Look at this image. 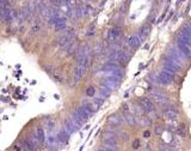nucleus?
I'll use <instances>...</instances> for the list:
<instances>
[{
    "label": "nucleus",
    "instance_id": "obj_1",
    "mask_svg": "<svg viewBox=\"0 0 191 151\" xmlns=\"http://www.w3.org/2000/svg\"><path fill=\"white\" fill-rule=\"evenodd\" d=\"M173 76H175V72L171 71L170 68L167 67H164V70L159 73V76L157 77V80L161 84H170L172 80H173Z\"/></svg>",
    "mask_w": 191,
    "mask_h": 151
},
{
    "label": "nucleus",
    "instance_id": "obj_2",
    "mask_svg": "<svg viewBox=\"0 0 191 151\" xmlns=\"http://www.w3.org/2000/svg\"><path fill=\"white\" fill-rule=\"evenodd\" d=\"M165 67H167V68H170L171 71H173L175 73L177 72V71H179V68L182 67V62L179 61V60H177L175 56H172V55H170L166 60H165Z\"/></svg>",
    "mask_w": 191,
    "mask_h": 151
},
{
    "label": "nucleus",
    "instance_id": "obj_3",
    "mask_svg": "<svg viewBox=\"0 0 191 151\" xmlns=\"http://www.w3.org/2000/svg\"><path fill=\"white\" fill-rule=\"evenodd\" d=\"M101 85L107 86L110 90H116V89H118V86H119V78L110 76L109 78H105V79L101 82Z\"/></svg>",
    "mask_w": 191,
    "mask_h": 151
},
{
    "label": "nucleus",
    "instance_id": "obj_4",
    "mask_svg": "<svg viewBox=\"0 0 191 151\" xmlns=\"http://www.w3.org/2000/svg\"><path fill=\"white\" fill-rule=\"evenodd\" d=\"M74 115H75V116H77V118H78L81 122H86V121L91 118V115H92V114H91V113H90V112H89V110H87V109L83 106V107H79V108L75 110Z\"/></svg>",
    "mask_w": 191,
    "mask_h": 151
},
{
    "label": "nucleus",
    "instance_id": "obj_5",
    "mask_svg": "<svg viewBox=\"0 0 191 151\" xmlns=\"http://www.w3.org/2000/svg\"><path fill=\"white\" fill-rule=\"evenodd\" d=\"M121 37H122V30L119 28H113L107 32V41L110 43H116L117 40H119Z\"/></svg>",
    "mask_w": 191,
    "mask_h": 151
},
{
    "label": "nucleus",
    "instance_id": "obj_6",
    "mask_svg": "<svg viewBox=\"0 0 191 151\" xmlns=\"http://www.w3.org/2000/svg\"><path fill=\"white\" fill-rule=\"evenodd\" d=\"M90 50H91V47L89 44H83L81 47H79L77 49V60H78V64L86 56L90 54Z\"/></svg>",
    "mask_w": 191,
    "mask_h": 151
},
{
    "label": "nucleus",
    "instance_id": "obj_7",
    "mask_svg": "<svg viewBox=\"0 0 191 151\" xmlns=\"http://www.w3.org/2000/svg\"><path fill=\"white\" fill-rule=\"evenodd\" d=\"M128 44H129V47H130L131 49H136V48H139L140 44H141V38H140L137 35H133V36L129 38Z\"/></svg>",
    "mask_w": 191,
    "mask_h": 151
},
{
    "label": "nucleus",
    "instance_id": "obj_8",
    "mask_svg": "<svg viewBox=\"0 0 191 151\" xmlns=\"http://www.w3.org/2000/svg\"><path fill=\"white\" fill-rule=\"evenodd\" d=\"M140 104L142 106V108L143 109H146V110H148V112H153L155 108H154V104H153V102L149 100V98H141L140 100Z\"/></svg>",
    "mask_w": 191,
    "mask_h": 151
},
{
    "label": "nucleus",
    "instance_id": "obj_9",
    "mask_svg": "<svg viewBox=\"0 0 191 151\" xmlns=\"http://www.w3.org/2000/svg\"><path fill=\"white\" fill-rule=\"evenodd\" d=\"M170 54H171L172 56H175L177 60H179L181 62H182V59H185V58H187V56L182 53V50H181L178 47H173V48L170 50Z\"/></svg>",
    "mask_w": 191,
    "mask_h": 151
},
{
    "label": "nucleus",
    "instance_id": "obj_10",
    "mask_svg": "<svg viewBox=\"0 0 191 151\" xmlns=\"http://www.w3.org/2000/svg\"><path fill=\"white\" fill-rule=\"evenodd\" d=\"M109 124L110 125H113V126H119L122 122H123V118L122 116H119V115H117V114H113V115H111V116H109Z\"/></svg>",
    "mask_w": 191,
    "mask_h": 151
},
{
    "label": "nucleus",
    "instance_id": "obj_11",
    "mask_svg": "<svg viewBox=\"0 0 191 151\" xmlns=\"http://www.w3.org/2000/svg\"><path fill=\"white\" fill-rule=\"evenodd\" d=\"M68 134H73L75 131H78V128L72 124V121L69 119H66L65 120V128H63Z\"/></svg>",
    "mask_w": 191,
    "mask_h": 151
},
{
    "label": "nucleus",
    "instance_id": "obj_12",
    "mask_svg": "<svg viewBox=\"0 0 191 151\" xmlns=\"http://www.w3.org/2000/svg\"><path fill=\"white\" fill-rule=\"evenodd\" d=\"M178 48L182 50V53H183L188 59L191 58V46H188V44H184V43L178 42Z\"/></svg>",
    "mask_w": 191,
    "mask_h": 151
},
{
    "label": "nucleus",
    "instance_id": "obj_13",
    "mask_svg": "<svg viewBox=\"0 0 191 151\" xmlns=\"http://www.w3.org/2000/svg\"><path fill=\"white\" fill-rule=\"evenodd\" d=\"M83 104H84V107L91 113V114H93L96 113L97 110H98V106L96 104L95 102L92 101V102H89V101H83Z\"/></svg>",
    "mask_w": 191,
    "mask_h": 151
},
{
    "label": "nucleus",
    "instance_id": "obj_14",
    "mask_svg": "<svg viewBox=\"0 0 191 151\" xmlns=\"http://www.w3.org/2000/svg\"><path fill=\"white\" fill-rule=\"evenodd\" d=\"M123 116H124V120H125V121H127V122H128L131 127H135V126H136V120H135L134 115H133V114H130L128 110H125V112H124V115H123Z\"/></svg>",
    "mask_w": 191,
    "mask_h": 151
},
{
    "label": "nucleus",
    "instance_id": "obj_15",
    "mask_svg": "<svg viewBox=\"0 0 191 151\" xmlns=\"http://www.w3.org/2000/svg\"><path fill=\"white\" fill-rule=\"evenodd\" d=\"M68 139H69V134H68L65 130H62V131H60V132H59V134H57V140H59L60 143H62V144H67Z\"/></svg>",
    "mask_w": 191,
    "mask_h": 151
},
{
    "label": "nucleus",
    "instance_id": "obj_16",
    "mask_svg": "<svg viewBox=\"0 0 191 151\" xmlns=\"http://www.w3.org/2000/svg\"><path fill=\"white\" fill-rule=\"evenodd\" d=\"M151 98H152L153 101L158 102V103H166V102H167V98H166L165 96H163L161 94H158V92L153 94V95L151 96Z\"/></svg>",
    "mask_w": 191,
    "mask_h": 151
},
{
    "label": "nucleus",
    "instance_id": "obj_17",
    "mask_svg": "<svg viewBox=\"0 0 191 151\" xmlns=\"http://www.w3.org/2000/svg\"><path fill=\"white\" fill-rule=\"evenodd\" d=\"M164 115H165V116H166L169 120H176V119H177V115H178V113L169 108V109H165V110H164Z\"/></svg>",
    "mask_w": 191,
    "mask_h": 151
},
{
    "label": "nucleus",
    "instance_id": "obj_18",
    "mask_svg": "<svg viewBox=\"0 0 191 151\" xmlns=\"http://www.w3.org/2000/svg\"><path fill=\"white\" fill-rule=\"evenodd\" d=\"M99 95H100V97L106 98V97H109V96L111 95V90H110L107 86L101 85V86H100V89H99Z\"/></svg>",
    "mask_w": 191,
    "mask_h": 151
},
{
    "label": "nucleus",
    "instance_id": "obj_19",
    "mask_svg": "<svg viewBox=\"0 0 191 151\" xmlns=\"http://www.w3.org/2000/svg\"><path fill=\"white\" fill-rule=\"evenodd\" d=\"M149 31H151V26L148 25V24H145L141 29H140V38H146L147 36H148V34H149Z\"/></svg>",
    "mask_w": 191,
    "mask_h": 151
},
{
    "label": "nucleus",
    "instance_id": "obj_20",
    "mask_svg": "<svg viewBox=\"0 0 191 151\" xmlns=\"http://www.w3.org/2000/svg\"><path fill=\"white\" fill-rule=\"evenodd\" d=\"M178 42L184 43V44H188V46H191V38L188 37V36H185V35L182 34V32L178 35Z\"/></svg>",
    "mask_w": 191,
    "mask_h": 151
},
{
    "label": "nucleus",
    "instance_id": "obj_21",
    "mask_svg": "<svg viewBox=\"0 0 191 151\" xmlns=\"http://www.w3.org/2000/svg\"><path fill=\"white\" fill-rule=\"evenodd\" d=\"M83 74H84V73H83L81 68H80V67L78 66V67H77V68L74 70V83H73V84H77V83H78V82H79V80L81 79Z\"/></svg>",
    "mask_w": 191,
    "mask_h": 151
},
{
    "label": "nucleus",
    "instance_id": "obj_22",
    "mask_svg": "<svg viewBox=\"0 0 191 151\" xmlns=\"http://www.w3.org/2000/svg\"><path fill=\"white\" fill-rule=\"evenodd\" d=\"M69 120L72 121V124H73V125H74V126L78 128V130H79V128L83 126V124H84V122H81V121H80V120H79V119H78V118H77L74 114H73V115L69 118Z\"/></svg>",
    "mask_w": 191,
    "mask_h": 151
},
{
    "label": "nucleus",
    "instance_id": "obj_23",
    "mask_svg": "<svg viewBox=\"0 0 191 151\" xmlns=\"http://www.w3.org/2000/svg\"><path fill=\"white\" fill-rule=\"evenodd\" d=\"M36 136H37V138H38V140H40V142H43V140L46 139V137H44V131H43V128H42V127H38V128H37V131H36Z\"/></svg>",
    "mask_w": 191,
    "mask_h": 151
},
{
    "label": "nucleus",
    "instance_id": "obj_24",
    "mask_svg": "<svg viewBox=\"0 0 191 151\" xmlns=\"http://www.w3.org/2000/svg\"><path fill=\"white\" fill-rule=\"evenodd\" d=\"M54 26H55V31H56V32H59V31H61V30H65V29L67 28V26H66V22H60V23L55 24Z\"/></svg>",
    "mask_w": 191,
    "mask_h": 151
},
{
    "label": "nucleus",
    "instance_id": "obj_25",
    "mask_svg": "<svg viewBox=\"0 0 191 151\" xmlns=\"http://www.w3.org/2000/svg\"><path fill=\"white\" fill-rule=\"evenodd\" d=\"M99 150H103V151H116V150H117V148H116V146H113V145H106V144H104L103 146H100V148H99Z\"/></svg>",
    "mask_w": 191,
    "mask_h": 151
},
{
    "label": "nucleus",
    "instance_id": "obj_26",
    "mask_svg": "<svg viewBox=\"0 0 191 151\" xmlns=\"http://www.w3.org/2000/svg\"><path fill=\"white\" fill-rule=\"evenodd\" d=\"M177 134H178L179 137H185V136H187V131H185L184 125H183V126H181V127L177 130Z\"/></svg>",
    "mask_w": 191,
    "mask_h": 151
},
{
    "label": "nucleus",
    "instance_id": "obj_27",
    "mask_svg": "<svg viewBox=\"0 0 191 151\" xmlns=\"http://www.w3.org/2000/svg\"><path fill=\"white\" fill-rule=\"evenodd\" d=\"M86 94H87V96H95V94H96V89L93 88V86H90V88H87V90H86Z\"/></svg>",
    "mask_w": 191,
    "mask_h": 151
},
{
    "label": "nucleus",
    "instance_id": "obj_28",
    "mask_svg": "<svg viewBox=\"0 0 191 151\" xmlns=\"http://www.w3.org/2000/svg\"><path fill=\"white\" fill-rule=\"evenodd\" d=\"M92 101L95 102L98 107H99V106H101V104H103V102H104V98H103V97H93V100H92Z\"/></svg>",
    "mask_w": 191,
    "mask_h": 151
},
{
    "label": "nucleus",
    "instance_id": "obj_29",
    "mask_svg": "<svg viewBox=\"0 0 191 151\" xmlns=\"http://www.w3.org/2000/svg\"><path fill=\"white\" fill-rule=\"evenodd\" d=\"M46 126H47V128H48L49 131H51V130H54V127H55V122H54L53 120H49V121H47Z\"/></svg>",
    "mask_w": 191,
    "mask_h": 151
},
{
    "label": "nucleus",
    "instance_id": "obj_30",
    "mask_svg": "<svg viewBox=\"0 0 191 151\" xmlns=\"http://www.w3.org/2000/svg\"><path fill=\"white\" fill-rule=\"evenodd\" d=\"M165 131V128L161 126V125H159V126H157L155 128H154V132H155V134H163V132Z\"/></svg>",
    "mask_w": 191,
    "mask_h": 151
},
{
    "label": "nucleus",
    "instance_id": "obj_31",
    "mask_svg": "<svg viewBox=\"0 0 191 151\" xmlns=\"http://www.w3.org/2000/svg\"><path fill=\"white\" fill-rule=\"evenodd\" d=\"M101 50H103V44L98 43V44H97V47L95 48V53H100Z\"/></svg>",
    "mask_w": 191,
    "mask_h": 151
},
{
    "label": "nucleus",
    "instance_id": "obj_32",
    "mask_svg": "<svg viewBox=\"0 0 191 151\" xmlns=\"http://www.w3.org/2000/svg\"><path fill=\"white\" fill-rule=\"evenodd\" d=\"M140 146V140L139 139H135L134 143H133V149H137Z\"/></svg>",
    "mask_w": 191,
    "mask_h": 151
},
{
    "label": "nucleus",
    "instance_id": "obj_33",
    "mask_svg": "<svg viewBox=\"0 0 191 151\" xmlns=\"http://www.w3.org/2000/svg\"><path fill=\"white\" fill-rule=\"evenodd\" d=\"M159 149H160V150H172L173 148H172V146H169V145H165V144H164V145H160V148H159Z\"/></svg>",
    "mask_w": 191,
    "mask_h": 151
},
{
    "label": "nucleus",
    "instance_id": "obj_34",
    "mask_svg": "<svg viewBox=\"0 0 191 151\" xmlns=\"http://www.w3.org/2000/svg\"><path fill=\"white\" fill-rule=\"evenodd\" d=\"M184 29H185V30H187V31H188V32H189V34L191 35V23H189V24H187Z\"/></svg>",
    "mask_w": 191,
    "mask_h": 151
},
{
    "label": "nucleus",
    "instance_id": "obj_35",
    "mask_svg": "<svg viewBox=\"0 0 191 151\" xmlns=\"http://www.w3.org/2000/svg\"><path fill=\"white\" fill-rule=\"evenodd\" d=\"M122 139H123V140H128V139H129V136H128L127 133H122Z\"/></svg>",
    "mask_w": 191,
    "mask_h": 151
},
{
    "label": "nucleus",
    "instance_id": "obj_36",
    "mask_svg": "<svg viewBox=\"0 0 191 151\" xmlns=\"http://www.w3.org/2000/svg\"><path fill=\"white\" fill-rule=\"evenodd\" d=\"M38 30H40V26H37V25H36V26H32V31H34V32H37Z\"/></svg>",
    "mask_w": 191,
    "mask_h": 151
},
{
    "label": "nucleus",
    "instance_id": "obj_37",
    "mask_svg": "<svg viewBox=\"0 0 191 151\" xmlns=\"http://www.w3.org/2000/svg\"><path fill=\"white\" fill-rule=\"evenodd\" d=\"M48 142H49V143H54V142H55V138H54V137H51V136H50V137H49V138H48Z\"/></svg>",
    "mask_w": 191,
    "mask_h": 151
},
{
    "label": "nucleus",
    "instance_id": "obj_38",
    "mask_svg": "<svg viewBox=\"0 0 191 151\" xmlns=\"http://www.w3.org/2000/svg\"><path fill=\"white\" fill-rule=\"evenodd\" d=\"M143 136H145V138H149V136H151V133H149L148 131H146V132L143 133Z\"/></svg>",
    "mask_w": 191,
    "mask_h": 151
},
{
    "label": "nucleus",
    "instance_id": "obj_39",
    "mask_svg": "<svg viewBox=\"0 0 191 151\" xmlns=\"http://www.w3.org/2000/svg\"><path fill=\"white\" fill-rule=\"evenodd\" d=\"M87 1H93V0H87Z\"/></svg>",
    "mask_w": 191,
    "mask_h": 151
}]
</instances>
